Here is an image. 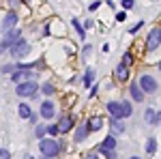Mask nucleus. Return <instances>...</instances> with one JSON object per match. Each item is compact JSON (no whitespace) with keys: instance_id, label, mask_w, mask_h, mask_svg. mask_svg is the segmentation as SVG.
Listing matches in <instances>:
<instances>
[{"instance_id":"nucleus-1","label":"nucleus","mask_w":161,"mask_h":159,"mask_svg":"<svg viewBox=\"0 0 161 159\" xmlns=\"http://www.w3.org/2000/svg\"><path fill=\"white\" fill-rule=\"evenodd\" d=\"M108 112L112 114V118H127L133 114V108L129 105V101H110Z\"/></svg>"},{"instance_id":"nucleus-26","label":"nucleus","mask_w":161,"mask_h":159,"mask_svg":"<svg viewBox=\"0 0 161 159\" xmlns=\"http://www.w3.org/2000/svg\"><path fill=\"white\" fill-rule=\"evenodd\" d=\"M0 159H11V155H9V150H7V148H2V150H0Z\"/></svg>"},{"instance_id":"nucleus-7","label":"nucleus","mask_w":161,"mask_h":159,"mask_svg":"<svg viewBox=\"0 0 161 159\" xmlns=\"http://www.w3.org/2000/svg\"><path fill=\"white\" fill-rule=\"evenodd\" d=\"M161 45V28H153L146 37V49L148 52H155V49Z\"/></svg>"},{"instance_id":"nucleus-10","label":"nucleus","mask_w":161,"mask_h":159,"mask_svg":"<svg viewBox=\"0 0 161 159\" xmlns=\"http://www.w3.org/2000/svg\"><path fill=\"white\" fill-rule=\"evenodd\" d=\"M11 77H13V82L19 86V84H24V82H30L32 73H30V71H26V69H19V71H15Z\"/></svg>"},{"instance_id":"nucleus-34","label":"nucleus","mask_w":161,"mask_h":159,"mask_svg":"<svg viewBox=\"0 0 161 159\" xmlns=\"http://www.w3.org/2000/svg\"><path fill=\"white\" fill-rule=\"evenodd\" d=\"M129 159H140V157H129Z\"/></svg>"},{"instance_id":"nucleus-19","label":"nucleus","mask_w":161,"mask_h":159,"mask_svg":"<svg viewBox=\"0 0 161 159\" xmlns=\"http://www.w3.org/2000/svg\"><path fill=\"white\" fill-rule=\"evenodd\" d=\"M19 116L22 118H32V112L28 108V103H19Z\"/></svg>"},{"instance_id":"nucleus-14","label":"nucleus","mask_w":161,"mask_h":159,"mask_svg":"<svg viewBox=\"0 0 161 159\" xmlns=\"http://www.w3.org/2000/svg\"><path fill=\"white\" fill-rule=\"evenodd\" d=\"M129 90H131V97L136 99V101H142V99H144V90H142V88H140V84H129Z\"/></svg>"},{"instance_id":"nucleus-33","label":"nucleus","mask_w":161,"mask_h":159,"mask_svg":"<svg viewBox=\"0 0 161 159\" xmlns=\"http://www.w3.org/2000/svg\"><path fill=\"white\" fill-rule=\"evenodd\" d=\"M86 159H99V157H97V155H95V153H90V155H88Z\"/></svg>"},{"instance_id":"nucleus-35","label":"nucleus","mask_w":161,"mask_h":159,"mask_svg":"<svg viewBox=\"0 0 161 159\" xmlns=\"http://www.w3.org/2000/svg\"><path fill=\"white\" fill-rule=\"evenodd\" d=\"M159 71H161V62H159Z\"/></svg>"},{"instance_id":"nucleus-8","label":"nucleus","mask_w":161,"mask_h":159,"mask_svg":"<svg viewBox=\"0 0 161 159\" xmlns=\"http://www.w3.org/2000/svg\"><path fill=\"white\" fill-rule=\"evenodd\" d=\"M28 49H30L28 41H26V39H22L17 45H13V48H11V54L15 56V58H22V56H26V54H28Z\"/></svg>"},{"instance_id":"nucleus-23","label":"nucleus","mask_w":161,"mask_h":159,"mask_svg":"<svg viewBox=\"0 0 161 159\" xmlns=\"http://www.w3.org/2000/svg\"><path fill=\"white\" fill-rule=\"evenodd\" d=\"M15 69H17V67H11V65H4V67H2V73L7 75V73H15Z\"/></svg>"},{"instance_id":"nucleus-15","label":"nucleus","mask_w":161,"mask_h":159,"mask_svg":"<svg viewBox=\"0 0 161 159\" xmlns=\"http://www.w3.org/2000/svg\"><path fill=\"white\" fill-rule=\"evenodd\" d=\"M86 125H88V129H90V131H99L101 127H103V118L95 116V118H90V121H88Z\"/></svg>"},{"instance_id":"nucleus-13","label":"nucleus","mask_w":161,"mask_h":159,"mask_svg":"<svg viewBox=\"0 0 161 159\" xmlns=\"http://www.w3.org/2000/svg\"><path fill=\"white\" fill-rule=\"evenodd\" d=\"M71 127H73V118H71V116H64V118H60V125H58V131H60V133L71 131Z\"/></svg>"},{"instance_id":"nucleus-9","label":"nucleus","mask_w":161,"mask_h":159,"mask_svg":"<svg viewBox=\"0 0 161 159\" xmlns=\"http://www.w3.org/2000/svg\"><path fill=\"white\" fill-rule=\"evenodd\" d=\"M15 24H17V15H15V13H7V15L2 17V30H4V35L11 32V28Z\"/></svg>"},{"instance_id":"nucleus-11","label":"nucleus","mask_w":161,"mask_h":159,"mask_svg":"<svg viewBox=\"0 0 161 159\" xmlns=\"http://www.w3.org/2000/svg\"><path fill=\"white\" fill-rule=\"evenodd\" d=\"M54 114H56L54 103H52V101H43V103H41V116H43V118H52Z\"/></svg>"},{"instance_id":"nucleus-28","label":"nucleus","mask_w":161,"mask_h":159,"mask_svg":"<svg viewBox=\"0 0 161 159\" xmlns=\"http://www.w3.org/2000/svg\"><path fill=\"white\" fill-rule=\"evenodd\" d=\"M140 28H142V22H137V24L133 26V28H131V30H129V35H133V32H137V30H140Z\"/></svg>"},{"instance_id":"nucleus-31","label":"nucleus","mask_w":161,"mask_h":159,"mask_svg":"<svg viewBox=\"0 0 161 159\" xmlns=\"http://www.w3.org/2000/svg\"><path fill=\"white\" fill-rule=\"evenodd\" d=\"M123 62H125V65H127V62H131V56H129V54H125V56H123Z\"/></svg>"},{"instance_id":"nucleus-22","label":"nucleus","mask_w":161,"mask_h":159,"mask_svg":"<svg viewBox=\"0 0 161 159\" xmlns=\"http://www.w3.org/2000/svg\"><path fill=\"white\" fill-rule=\"evenodd\" d=\"M144 118H146V121H148L150 125H155V118H157V114H155V112H153V110L148 108V110H146V114H144Z\"/></svg>"},{"instance_id":"nucleus-16","label":"nucleus","mask_w":161,"mask_h":159,"mask_svg":"<svg viewBox=\"0 0 161 159\" xmlns=\"http://www.w3.org/2000/svg\"><path fill=\"white\" fill-rule=\"evenodd\" d=\"M86 133H88V125H80L77 131H75V140H77V142L86 140Z\"/></svg>"},{"instance_id":"nucleus-17","label":"nucleus","mask_w":161,"mask_h":159,"mask_svg":"<svg viewBox=\"0 0 161 159\" xmlns=\"http://www.w3.org/2000/svg\"><path fill=\"white\" fill-rule=\"evenodd\" d=\"M146 153H148V155H155V153H157V140H155V138H148V140H146Z\"/></svg>"},{"instance_id":"nucleus-21","label":"nucleus","mask_w":161,"mask_h":159,"mask_svg":"<svg viewBox=\"0 0 161 159\" xmlns=\"http://www.w3.org/2000/svg\"><path fill=\"white\" fill-rule=\"evenodd\" d=\"M92 77H95V69H86V73H84V84L90 86L92 84Z\"/></svg>"},{"instance_id":"nucleus-12","label":"nucleus","mask_w":161,"mask_h":159,"mask_svg":"<svg viewBox=\"0 0 161 159\" xmlns=\"http://www.w3.org/2000/svg\"><path fill=\"white\" fill-rule=\"evenodd\" d=\"M116 80H120V82H127V80H129V69H127L125 62H120V65L116 67Z\"/></svg>"},{"instance_id":"nucleus-29","label":"nucleus","mask_w":161,"mask_h":159,"mask_svg":"<svg viewBox=\"0 0 161 159\" xmlns=\"http://www.w3.org/2000/svg\"><path fill=\"white\" fill-rule=\"evenodd\" d=\"M88 9H90V11H97V9H99V2H92V4H90Z\"/></svg>"},{"instance_id":"nucleus-27","label":"nucleus","mask_w":161,"mask_h":159,"mask_svg":"<svg viewBox=\"0 0 161 159\" xmlns=\"http://www.w3.org/2000/svg\"><path fill=\"white\" fill-rule=\"evenodd\" d=\"M123 7L125 9H133V0H123Z\"/></svg>"},{"instance_id":"nucleus-5","label":"nucleus","mask_w":161,"mask_h":159,"mask_svg":"<svg viewBox=\"0 0 161 159\" xmlns=\"http://www.w3.org/2000/svg\"><path fill=\"white\" fill-rule=\"evenodd\" d=\"M114 148H116V138H114V135H108V138L99 144V153H103L108 159H116Z\"/></svg>"},{"instance_id":"nucleus-32","label":"nucleus","mask_w":161,"mask_h":159,"mask_svg":"<svg viewBox=\"0 0 161 159\" xmlns=\"http://www.w3.org/2000/svg\"><path fill=\"white\" fill-rule=\"evenodd\" d=\"M155 125H161V112H157V118H155Z\"/></svg>"},{"instance_id":"nucleus-2","label":"nucleus","mask_w":161,"mask_h":159,"mask_svg":"<svg viewBox=\"0 0 161 159\" xmlns=\"http://www.w3.org/2000/svg\"><path fill=\"white\" fill-rule=\"evenodd\" d=\"M39 150H41L43 157L54 159L58 153H60V146H58L56 140H39Z\"/></svg>"},{"instance_id":"nucleus-36","label":"nucleus","mask_w":161,"mask_h":159,"mask_svg":"<svg viewBox=\"0 0 161 159\" xmlns=\"http://www.w3.org/2000/svg\"><path fill=\"white\" fill-rule=\"evenodd\" d=\"M41 159H47V157H41Z\"/></svg>"},{"instance_id":"nucleus-4","label":"nucleus","mask_w":161,"mask_h":159,"mask_svg":"<svg viewBox=\"0 0 161 159\" xmlns=\"http://www.w3.org/2000/svg\"><path fill=\"white\" fill-rule=\"evenodd\" d=\"M137 84H140V88L146 93V95H153L155 90H157V80L153 77V75L148 73H144V75H140V80H137Z\"/></svg>"},{"instance_id":"nucleus-18","label":"nucleus","mask_w":161,"mask_h":159,"mask_svg":"<svg viewBox=\"0 0 161 159\" xmlns=\"http://www.w3.org/2000/svg\"><path fill=\"white\" fill-rule=\"evenodd\" d=\"M112 129H114L116 133H123V131H125V122H123V118H114V121H112Z\"/></svg>"},{"instance_id":"nucleus-6","label":"nucleus","mask_w":161,"mask_h":159,"mask_svg":"<svg viewBox=\"0 0 161 159\" xmlns=\"http://www.w3.org/2000/svg\"><path fill=\"white\" fill-rule=\"evenodd\" d=\"M19 41H22V32H19V30H11V32H7L4 39H2V52L11 49L13 45H17Z\"/></svg>"},{"instance_id":"nucleus-24","label":"nucleus","mask_w":161,"mask_h":159,"mask_svg":"<svg viewBox=\"0 0 161 159\" xmlns=\"http://www.w3.org/2000/svg\"><path fill=\"white\" fill-rule=\"evenodd\" d=\"M45 131H47V127H43V125H39V127H37V131H35V133H37V138H43V133H45Z\"/></svg>"},{"instance_id":"nucleus-20","label":"nucleus","mask_w":161,"mask_h":159,"mask_svg":"<svg viewBox=\"0 0 161 159\" xmlns=\"http://www.w3.org/2000/svg\"><path fill=\"white\" fill-rule=\"evenodd\" d=\"M71 24H73V28L77 30V35H80V39H84V37H86V32H84V26H82L80 22H77V17H73V20H71Z\"/></svg>"},{"instance_id":"nucleus-30","label":"nucleus","mask_w":161,"mask_h":159,"mask_svg":"<svg viewBox=\"0 0 161 159\" xmlns=\"http://www.w3.org/2000/svg\"><path fill=\"white\" fill-rule=\"evenodd\" d=\"M47 131H50V133H58V127H54V125H52V127H47Z\"/></svg>"},{"instance_id":"nucleus-3","label":"nucleus","mask_w":161,"mask_h":159,"mask_svg":"<svg viewBox=\"0 0 161 159\" xmlns=\"http://www.w3.org/2000/svg\"><path fill=\"white\" fill-rule=\"evenodd\" d=\"M39 90V84L35 80H30V82H24V84L15 86V93L19 95V97H32V95H37Z\"/></svg>"},{"instance_id":"nucleus-25","label":"nucleus","mask_w":161,"mask_h":159,"mask_svg":"<svg viewBox=\"0 0 161 159\" xmlns=\"http://www.w3.org/2000/svg\"><path fill=\"white\" fill-rule=\"evenodd\" d=\"M43 93H45V95H54V86L52 84H43Z\"/></svg>"}]
</instances>
